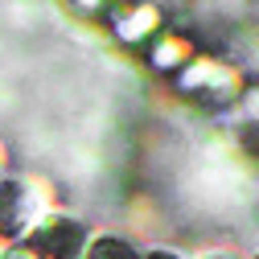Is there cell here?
Here are the masks:
<instances>
[{
  "label": "cell",
  "mask_w": 259,
  "mask_h": 259,
  "mask_svg": "<svg viewBox=\"0 0 259 259\" xmlns=\"http://www.w3.org/2000/svg\"><path fill=\"white\" fill-rule=\"evenodd\" d=\"M177 87L193 99H202L210 107H226L243 99V74L231 62H218V58H193L185 70H177Z\"/></svg>",
  "instance_id": "cell-2"
},
{
  "label": "cell",
  "mask_w": 259,
  "mask_h": 259,
  "mask_svg": "<svg viewBox=\"0 0 259 259\" xmlns=\"http://www.w3.org/2000/svg\"><path fill=\"white\" fill-rule=\"evenodd\" d=\"M202 259H235V255H226V251H206Z\"/></svg>",
  "instance_id": "cell-12"
},
{
  "label": "cell",
  "mask_w": 259,
  "mask_h": 259,
  "mask_svg": "<svg viewBox=\"0 0 259 259\" xmlns=\"http://www.w3.org/2000/svg\"><path fill=\"white\" fill-rule=\"evenodd\" d=\"M140 259H185V255H177V251H169V247H152V251H144Z\"/></svg>",
  "instance_id": "cell-8"
},
{
  "label": "cell",
  "mask_w": 259,
  "mask_h": 259,
  "mask_svg": "<svg viewBox=\"0 0 259 259\" xmlns=\"http://www.w3.org/2000/svg\"><path fill=\"white\" fill-rule=\"evenodd\" d=\"M17 247L29 259H82L87 226L78 218H70V214H46Z\"/></svg>",
  "instance_id": "cell-3"
},
{
  "label": "cell",
  "mask_w": 259,
  "mask_h": 259,
  "mask_svg": "<svg viewBox=\"0 0 259 259\" xmlns=\"http://www.w3.org/2000/svg\"><path fill=\"white\" fill-rule=\"evenodd\" d=\"M160 9L156 5H148V0H132V5H123V9H115V17H111V25H115V37L119 41H148V37H156L160 33Z\"/></svg>",
  "instance_id": "cell-4"
},
{
  "label": "cell",
  "mask_w": 259,
  "mask_h": 259,
  "mask_svg": "<svg viewBox=\"0 0 259 259\" xmlns=\"http://www.w3.org/2000/svg\"><path fill=\"white\" fill-rule=\"evenodd\" d=\"M46 218V193L33 177H0V239L21 243Z\"/></svg>",
  "instance_id": "cell-1"
},
{
  "label": "cell",
  "mask_w": 259,
  "mask_h": 259,
  "mask_svg": "<svg viewBox=\"0 0 259 259\" xmlns=\"http://www.w3.org/2000/svg\"><path fill=\"white\" fill-rule=\"evenodd\" d=\"M74 5H78V9H103L107 0H74Z\"/></svg>",
  "instance_id": "cell-10"
},
{
  "label": "cell",
  "mask_w": 259,
  "mask_h": 259,
  "mask_svg": "<svg viewBox=\"0 0 259 259\" xmlns=\"http://www.w3.org/2000/svg\"><path fill=\"white\" fill-rule=\"evenodd\" d=\"M140 255L144 251L132 239H123V235H95L82 247V259H140Z\"/></svg>",
  "instance_id": "cell-6"
},
{
  "label": "cell",
  "mask_w": 259,
  "mask_h": 259,
  "mask_svg": "<svg viewBox=\"0 0 259 259\" xmlns=\"http://www.w3.org/2000/svg\"><path fill=\"white\" fill-rule=\"evenodd\" d=\"M0 259H29L21 247H9V251H0Z\"/></svg>",
  "instance_id": "cell-9"
},
{
  "label": "cell",
  "mask_w": 259,
  "mask_h": 259,
  "mask_svg": "<svg viewBox=\"0 0 259 259\" xmlns=\"http://www.w3.org/2000/svg\"><path fill=\"white\" fill-rule=\"evenodd\" d=\"M5 165H9V148H5V140H0V177H5Z\"/></svg>",
  "instance_id": "cell-11"
},
{
  "label": "cell",
  "mask_w": 259,
  "mask_h": 259,
  "mask_svg": "<svg viewBox=\"0 0 259 259\" xmlns=\"http://www.w3.org/2000/svg\"><path fill=\"white\" fill-rule=\"evenodd\" d=\"M251 259H259V251H255V255H251Z\"/></svg>",
  "instance_id": "cell-13"
},
{
  "label": "cell",
  "mask_w": 259,
  "mask_h": 259,
  "mask_svg": "<svg viewBox=\"0 0 259 259\" xmlns=\"http://www.w3.org/2000/svg\"><path fill=\"white\" fill-rule=\"evenodd\" d=\"M189 62H193V46L181 33H156V46H152V66L156 70H185Z\"/></svg>",
  "instance_id": "cell-5"
},
{
  "label": "cell",
  "mask_w": 259,
  "mask_h": 259,
  "mask_svg": "<svg viewBox=\"0 0 259 259\" xmlns=\"http://www.w3.org/2000/svg\"><path fill=\"white\" fill-rule=\"evenodd\" d=\"M243 115H247L251 127H259V87H251V91L243 95Z\"/></svg>",
  "instance_id": "cell-7"
}]
</instances>
